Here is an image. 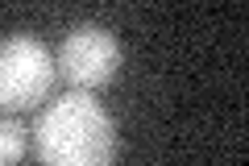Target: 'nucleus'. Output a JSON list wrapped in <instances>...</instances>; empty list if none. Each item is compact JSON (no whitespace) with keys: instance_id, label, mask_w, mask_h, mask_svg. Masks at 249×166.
Segmentation results:
<instances>
[{"instance_id":"obj_1","label":"nucleus","mask_w":249,"mask_h":166,"mask_svg":"<svg viewBox=\"0 0 249 166\" xmlns=\"http://www.w3.org/2000/svg\"><path fill=\"white\" fill-rule=\"evenodd\" d=\"M34 149L42 166H112L116 125L88 92L54 100L34 129Z\"/></svg>"},{"instance_id":"obj_3","label":"nucleus","mask_w":249,"mask_h":166,"mask_svg":"<svg viewBox=\"0 0 249 166\" xmlns=\"http://www.w3.org/2000/svg\"><path fill=\"white\" fill-rule=\"evenodd\" d=\"M121 67V42L104 25H75L58 46V71L79 92L104 88Z\"/></svg>"},{"instance_id":"obj_4","label":"nucleus","mask_w":249,"mask_h":166,"mask_svg":"<svg viewBox=\"0 0 249 166\" xmlns=\"http://www.w3.org/2000/svg\"><path fill=\"white\" fill-rule=\"evenodd\" d=\"M29 154V129L17 116H0V166H17Z\"/></svg>"},{"instance_id":"obj_2","label":"nucleus","mask_w":249,"mask_h":166,"mask_svg":"<svg viewBox=\"0 0 249 166\" xmlns=\"http://www.w3.org/2000/svg\"><path fill=\"white\" fill-rule=\"evenodd\" d=\"M54 83V58L37 37L13 34L0 42V108L21 112L46 100Z\"/></svg>"}]
</instances>
